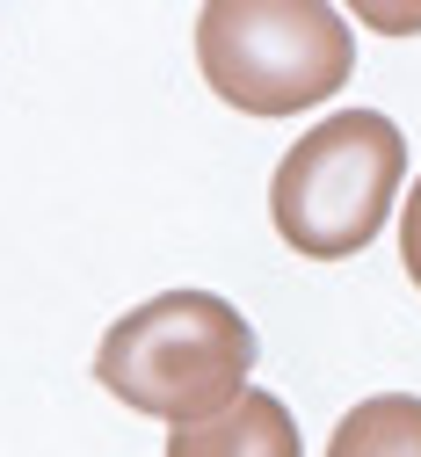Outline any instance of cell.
<instances>
[{
	"instance_id": "6da1fadb",
	"label": "cell",
	"mask_w": 421,
	"mask_h": 457,
	"mask_svg": "<svg viewBox=\"0 0 421 457\" xmlns=\"http://www.w3.org/2000/svg\"><path fill=\"white\" fill-rule=\"evenodd\" d=\"M255 370V327L218 291H160L131 305L95 349V385L124 399L131 414L167 428H197L225 414Z\"/></svg>"
},
{
	"instance_id": "7a4b0ae2",
	"label": "cell",
	"mask_w": 421,
	"mask_h": 457,
	"mask_svg": "<svg viewBox=\"0 0 421 457\" xmlns=\"http://www.w3.org/2000/svg\"><path fill=\"white\" fill-rule=\"evenodd\" d=\"M400 175H407V138L385 109H334L276 160L269 218L290 254L349 262L385 233L400 204Z\"/></svg>"
},
{
	"instance_id": "3957f363",
	"label": "cell",
	"mask_w": 421,
	"mask_h": 457,
	"mask_svg": "<svg viewBox=\"0 0 421 457\" xmlns=\"http://www.w3.org/2000/svg\"><path fill=\"white\" fill-rule=\"evenodd\" d=\"M197 66L248 117H298L349 87L356 37L327 0H211L197 15Z\"/></svg>"
},
{
	"instance_id": "277c9868",
	"label": "cell",
	"mask_w": 421,
	"mask_h": 457,
	"mask_svg": "<svg viewBox=\"0 0 421 457\" xmlns=\"http://www.w3.org/2000/svg\"><path fill=\"white\" fill-rule=\"evenodd\" d=\"M167 457H298V421L276 392L248 385L225 414H211L197 428H174Z\"/></svg>"
},
{
	"instance_id": "5b68a950",
	"label": "cell",
	"mask_w": 421,
	"mask_h": 457,
	"mask_svg": "<svg viewBox=\"0 0 421 457\" xmlns=\"http://www.w3.org/2000/svg\"><path fill=\"white\" fill-rule=\"evenodd\" d=\"M327 457H421V399L414 392H378L334 421Z\"/></svg>"
},
{
	"instance_id": "8992f818",
	"label": "cell",
	"mask_w": 421,
	"mask_h": 457,
	"mask_svg": "<svg viewBox=\"0 0 421 457\" xmlns=\"http://www.w3.org/2000/svg\"><path fill=\"white\" fill-rule=\"evenodd\" d=\"M400 262H407L414 291H421V182H414V189H407V204H400Z\"/></svg>"
}]
</instances>
